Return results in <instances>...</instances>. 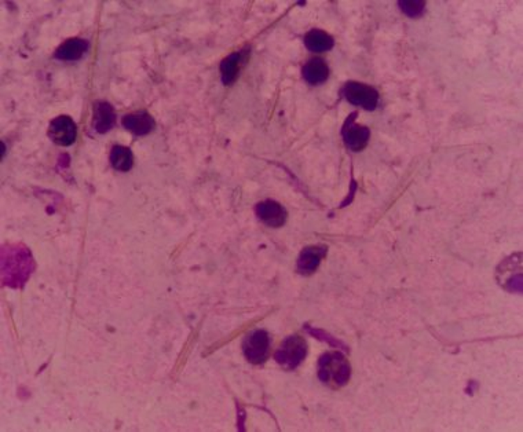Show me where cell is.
<instances>
[{
    "label": "cell",
    "mask_w": 523,
    "mask_h": 432,
    "mask_svg": "<svg viewBox=\"0 0 523 432\" xmlns=\"http://www.w3.org/2000/svg\"><path fill=\"white\" fill-rule=\"evenodd\" d=\"M33 270L32 256L28 248L8 246L1 252V275L4 285L21 288Z\"/></svg>",
    "instance_id": "obj_1"
},
{
    "label": "cell",
    "mask_w": 523,
    "mask_h": 432,
    "mask_svg": "<svg viewBox=\"0 0 523 432\" xmlns=\"http://www.w3.org/2000/svg\"><path fill=\"white\" fill-rule=\"evenodd\" d=\"M351 376L348 360L341 353L324 354L318 361V377L324 384L332 387H343Z\"/></svg>",
    "instance_id": "obj_2"
},
{
    "label": "cell",
    "mask_w": 523,
    "mask_h": 432,
    "mask_svg": "<svg viewBox=\"0 0 523 432\" xmlns=\"http://www.w3.org/2000/svg\"><path fill=\"white\" fill-rule=\"evenodd\" d=\"M307 355V344L300 336L287 337L274 354V360L287 371L296 369Z\"/></svg>",
    "instance_id": "obj_3"
},
{
    "label": "cell",
    "mask_w": 523,
    "mask_h": 432,
    "mask_svg": "<svg viewBox=\"0 0 523 432\" xmlns=\"http://www.w3.org/2000/svg\"><path fill=\"white\" fill-rule=\"evenodd\" d=\"M242 351L251 364H263L270 353V336L266 330H255L249 333L244 343Z\"/></svg>",
    "instance_id": "obj_4"
},
{
    "label": "cell",
    "mask_w": 523,
    "mask_h": 432,
    "mask_svg": "<svg viewBox=\"0 0 523 432\" xmlns=\"http://www.w3.org/2000/svg\"><path fill=\"white\" fill-rule=\"evenodd\" d=\"M343 94L350 104L366 111H375L379 104L377 90L364 83L349 81L343 88Z\"/></svg>",
    "instance_id": "obj_5"
},
{
    "label": "cell",
    "mask_w": 523,
    "mask_h": 432,
    "mask_svg": "<svg viewBox=\"0 0 523 432\" xmlns=\"http://www.w3.org/2000/svg\"><path fill=\"white\" fill-rule=\"evenodd\" d=\"M355 116H357V113L350 115L349 119L346 120V123L343 125L342 135H343L345 143L350 150L361 152L369 142L370 131H369L368 127L355 124Z\"/></svg>",
    "instance_id": "obj_6"
},
{
    "label": "cell",
    "mask_w": 523,
    "mask_h": 432,
    "mask_svg": "<svg viewBox=\"0 0 523 432\" xmlns=\"http://www.w3.org/2000/svg\"><path fill=\"white\" fill-rule=\"evenodd\" d=\"M256 215L258 218L267 225L269 227H281L287 221V211L286 208L273 200L262 201L256 205Z\"/></svg>",
    "instance_id": "obj_7"
},
{
    "label": "cell",
    "mask_w": 523,
    "mask_h": 432,
    "mask_svg": "<svg viewBox=\"0 0 523 432\" xmlns=\"http://www.w3.org/2000/svg\"><path fill=\"white\" fill-rule=\"evenodd\" d=\"M49 136L59 146H70L76 141V124L69 116H59L50 123Z\"/></svg>",
    "instance_id": "obj_8"
},
{
    "label": "cell",
    "mask_w": 523,
    "mask_h": 432,
    "mask_svg": "<svg viewBox=\"0 0 523 432\" xmlns=\"http://www.w3.org/2000/svg\"><path fill=\"white\" fill-rule=\"evenodd\" d=\"M116 124V113L111 104L98 101L94 104V113H93V125L97 132L105 134L114 128Z\"/></svg>",
    "instance_id": "obj_9"
},
{
    "label": "cell",
    "mask_w": 523,
    "mask_h": 432,
    "mask_svg": "<svg viewBox=\"0 0 523 432\" xmlns=\"http://www.w3.org/2000/svg\"><path fill=\"white\" fill-rule=\"evenodd\" d=\"M327 255V247H307L304 248L297 259V270L302 274H311L314 273L324 256Z\"/></svg>",
    "instance_id": "obj_10"
},
{
    "label": "cell",
    "mask_w": 523,
    "mask_h": 432,
    "mask_svg": "<svg viewBox=\"0 0 523 432\" xmlns=\"http://www.w3.org/2000/svg\"><path fill=\"white\" fill-rule=\"evenodd\" d=\"M121 124L128 131H131L132 134L139 135V136L148 135L155 128L153 118L149 113H146V112H135V113L125 115L123 118V120H121Z\"/></svg>",
    "instance_id": "obj_11"
},
{
    "label": "cell",
    "mask_w": 523,
    "mask_h": 432,
    "mask_svg": "<svg viewBox=\"0 0 523 432\" xmlns=\"http://www.w3.org/2000/svg\"><path fill=\"white\" fill-rule=\"evenodd\" d=\"M87 42L83 39H69L59 46L54 57L61 61H77L87 51Z\"/></svg>",
    "instance_id": "obj_12"
},
{
    "label": "cell",
    "mask_w": 523,
    "mask_h": 432,
    "mask_svg": "<svg viewBox=\"0 0 523 432\" xmlns=\"http://www.w3.org/2000/svg\"><path fill=\"white\" fill-rule=\"evenodd\" d=\"M329 76V66L321 58H313L303 66V77L307 83L317 86L324 83Z\"/></svg>",
    "instance_id": "obj_13"
},
{
    "label": "cell",
    "mask_w": 523,
    "mask_h": 432,
    "mask_svg": "<svg viewBox=\"0 0 523 432\" xmlns=\"http://www.w3.org/2000/svg\"><path fill=\"white\" fill-rule=\"evenodd\" d=\"M304 45L311 53H324L334 47V38L321 29H313L304 36Z\"/></svg>",
    "instance_id": "obj_14"
},
{
    "label": "cell",
    "mask_w": 523,
    "mask_h": 432,
    "mask_svg": "<svg viewBox=\"0 0 523 432\" xmlns=\"http://www.w3.org/2000/svg\"><path fill=\"white\" fill-rule=\"evenodd\" d=\"M247 58V51H238L233 53L232 56L226 57L221 63V73H222V81L224 84L229 86L238 77L240 69L242 62Z\"/></svg>",
    "instance_id": "obj_15"
},
{
    "label": "cell",
    "mask_w": 523,
    "mask_h": 432,
    "mask_svg": "<svg viewBox=\"0 0 523 432\" xmlns=\"http://www.w3.org/2000/svg\"><path fill=\"white\" fill-rule=\"evenodd\" d=\"M109 160H111V164L114 166V168L117 171H121V173L130 171L132 168V164H134V156H132L131 150L125 146H121V145H116V146L112 147Z\"/></svg>",
    "instance_id": "obj_16"
},
{
    "label": "cell",
    "mask_w": 523,
    "mask_h": 432,
    "mask_svg": "<svg viewBox=\"0 0 523 432\" xmlns=\"http://www.w3.org/2000/svg\"><path fill=\"white\" fill-rule=\"evenodd\" d=\"M304 329L310 333V335H313L314 337H317V339H320V340H322V342H325V343H328L329 346H332V347H336V349H342L343 351H349V349H348V346L346 344H343L341 340H338V339H335V337H332L329 333H327V332H324V330H320V329H313V328H310L309 325H306L304 326Z\"/></svg>",
    "instance_id": "obj_17"
},
{
    "label": "cell",
    "mask_w": 523,
    "mask_h": 432,
    "mask_svg": "<svg viewBox=\"0 0 523 432\" xmlns=\"http://www.w3.org/2000/svg\"><path fill=\"white\" fill-rule=\"evenodd\" d=\"M400 6H401V10L409 15V17H419L423 14L424 11V1H419V0H407V1H400Z\"/></svg>",
    "instance_id": "obj_18"
}]
</instances>
